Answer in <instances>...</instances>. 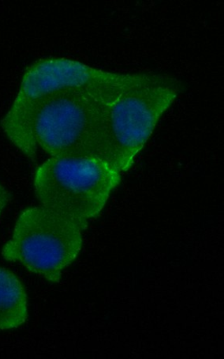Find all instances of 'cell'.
Here are the masks:
<instances>
[{
  "label": "cell",
  "mask_w": 224,
  "mask_h": 359,
  "mask_svg": "<svg viewBox=\"0 0 224 359\" xmlns=\"http://www.w3.org/2000/svg\"><path fill=\"white\" fill-rule=\"evenodd\" d=\"M160 79L158 74L105 72L66 58L40 60L24 72L15 100L0 121V126L12 144L34 162L38 147L34 137V123L48 98L61 91L77 89L115 102L134 86Z\"/></svg>",
  "instance_id": "6da1fadb"
},
{
  "label": "cell",
  "mask_w": 224,
  "mask_h": 359,
  "mask_svg": "<svg viewBox=\"0 0 224 359\" xmlns=\"http://www.w3.org/2000/svg\"><path fill=\"white\" fill-rule=\"evenodd\" d=\"M120 173L98 157H51L36 170L35 194L43 207L76 221L85 231L120 183Z\"/></svg>",
  "instance_id": "7a4b0ae2"
},
{
  "label": "cell",
  "mask_w": 224,
  "mask_h": 359,
  "mask_svg": "<svg viewBox=\"0 0 224 359\" xmlns=\"http://www.w3.org/2000/svg\"><path fill=\"white\" fill-rule=\"evenodd\" d=\"M113 102L85 90L57 93L36 117L37 147L54 158H99L106 115Z\"/></svg>",
  "instance_id": "3957f363"
},
{
  "label": "cell",
  "mask_w": 224,
  "mask_h": 359,
  "mask_svg": "<svg viewBox=\"0 0 224 359\" xmlns=\"http://www.w3.org/2000/svg\"><path fill=\"white\" fill-rule=\"evenodd\" d=\"M179 86L178 81L151 83L124 92L108 108L99 158L120 172L129 170L176 101Z\"/></svg>",
  "instance_id": "277c9868"
},
{
  "label": "cell",
  "mask_w": 224,
  "mask_h": 359,
  "mask_svg": "<svg viewBox=\"0 0 224 359\" xmlns=\"http://www.w3.org/2000/svg\"><path fill=\"white\" fill-rule=\"evenodd\" d=\"M76 221L45 207L21 213L11 238L2 250L8 262H20L50 282L76 259L83 246V231Z\"/></svg>",
  "instance_id": "5b68a950"
},
{
  "label": "cell",
  "mask_w": 224,
  "mask_h": 359,
  "mask_svg": "<svg viewBox=\"0 0 224 359\" xmlns=\"http://www.w3.org/2000/svg\"><path fill=\"white\" fill-rule=\"evenodd\" d=\"M28 318V300L23 284L13 272L0 267V330H14Z\"/></svg>",
  "instance_id": "8992f818"
},
{
  "label": "cell",
  "mask_w": 224,
  "mask_h": 359,
  "mask_svg": "<svg viewBox=\"0 0 224 359\" xmlns=\"http://www.w3.org/2000/svg\"><path fill=\"white\" fill-rule=\"evenodd\" d=\"M10 199V194L3 184H0V215H1L3 210L8 205Z\"/></svg>",
  "instance_id": "52a82bcc"
}]
</instances>
